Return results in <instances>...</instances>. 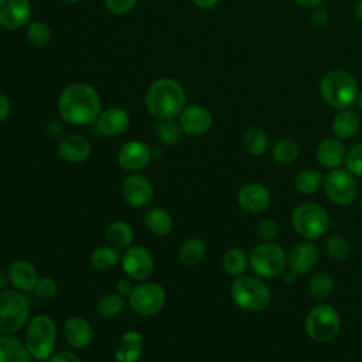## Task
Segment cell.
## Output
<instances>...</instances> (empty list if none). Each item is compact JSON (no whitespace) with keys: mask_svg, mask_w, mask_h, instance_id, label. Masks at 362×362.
Here are the masks:
<instances>
[{"mask_svg":"<svg viewBox=\"0 0 362 362\" xmlns=\"http://www.w3.org/2000/svg\"><path fill=\"white\" fill-rule=\"evenodd\" d=\"M59 116L72 124L85 126L96 122L100 115V98L93 86L85 82L68 85L58 98Z\"/></svg>","mask_w":362,"mask_h":362,"instance_id":"6da1fadb","label":"cell"},{"mask_svg":"<svg viewBox=\"0 0 362 362\" xmlns=\"http://www.w3.org/2000/svg\"><path fill=\"white\" fill-rule=\"evenodd\" d=\"M185 105V92L173 78L154 81L146 95V107L157 120H170L180 116Z\"/></svg>","mask_w":362,"mask_h":362,"instance_id":"7a4b0ae2","label":"cell"},{"mask_svg":"<svg viewBox=\"0 0 362 362\" xmlns=\"http://www.w3.org/2000/svg\"><path fill=\"white\" fill-rule=\"evenodd\" d=\"M230 296L239 308L250 313L267 308L272 301V291L262 277L247 274L235 277L230 286Z\"/></svg>","mask_w":362,"mask_h":362,"instance_id":"3957f363","label":"cell"},{"mask_svg":"<svg viewBox=\"0 0 362 362\" xmlns=\"http://www.w3.org/2000/svg\"><path fill=\"white\" fill-rule=\"evenodd\" d=\"M55 321L45 314L35 315L30 320L25 329L24 344L35 361H48L57 345Z\"/></svg>","mask_w":362,"mask_h":362,"instance_id":"277c9868","label":"cell"},{"mask_svg":"<svg viewBox=\"0 0 362 362\" xmlns=\"http://www.w3.org/2000/svg\"><path fill=\"white\" fill-rule=\"evenodd\" d=\"M358 82L346 71H331L320 82V95L325 103L337 109L351 106L358 98Z\"/></svg>","mask_w":362,"mask_h":362,"instance_id":"5b68a950","label":"cell"},{"mask_svg":"<svg viewBox=\"0 0 362 362\" xmlns=\"http://www.w3.org/2000/svg\"><path fill=\"white\" fill-rule=\"evenodd\" d=\"M31 303L20 290H0V334L13 335L28 321Z\"/></svg>","mask_w":362,"mask_h":362,"instance_id":"8992f818","label":"cell"},{"mask_svg":"<svg viewBox=\"0 0 362 362\" xmlns=\"http://www.w3.org/2000/svg\"><path fill=\"white\" fill-rule=\"evenodd\" d=\"M291 225L305 240H315L327 232L329 219L320 204L303 202L294 208L291 214Z\"/></svg>","mask_w":362,"mask_h":362,"instance_id":"52a82bcc","label":"cell"},{"mask_svg":"<svg viewBox=\"0 0 362 362\" xmlns=\"http://www.w3.org/2000/svg\"><path fill=\"white\" fill-rule=\"evenodd\" d=\"M286 262L287 259L283 247L274 242H263L249 255L250 269L262 279H273L281 274L286 267Z\"/></svg>","mask_w":362,"mask_h":362,"instance_id":"ba28073f","label":"cell"},{"mask_svg":"<svg viewBox=\"0 0 362 362\" xmlns=\"http://www.w3.org/2000/svg\"><path fill=\"white\" fill-rule=\"evenodd\" d=\"M341 329L338 311L328 304L313 307L305 317V332L315 342L331 341Z\"/></svg>","mask_w":362,"mask_h":362,"instance_id":"9c48e42d","label":"cell"},{"mask_svg":"<svg viewBox=\"0 0 362 362\" xmlns=\"http://www.w3.org/2000/svg\"><path fill=\"white\" fill-rule=\"evenodd\" d=\"M127 301L136 314L141 317H151L164 308L167 294L161 284L144 280L133 286V290L127 296Z\"/></svg>","mask_w":362,"mask_h":362,"instance_id":"30bf717a","label":"cell"},{"mask_svg":"<svg viewBox=\"0 0 362 362\" xmlns=\"http://www.w3.org/2000/svg\"><path fill=\"white\" fill-rule=\"evenodd\" d=\"M322 188L328 199L341 206L349 205L358 195V182L355 177L341 168H334L325 175Z\"/></svg>","mask_w":362,"mask_h":362,"instance_id":"8fae6325","label":"cell"},{"mask_svg":"<svg viewBox=\"0 0 362 362\" xmlns=\"http://www.w3.org/2000/svg\"><path fill=\"white\" fill-rule=\"evenodd\" d=\"M120 264L127 277L137 281L147 280L154 272L153 255L147 247L140 245H132L127 249H124V253L120 259Z\"/></svg>","mask_w":362,"mask_h":362,"instance_id":"7c38bea8","label":"cell"},{"mask_svg":"<svg viewBox=\"0 0 362 362\" xmlns=\"http://www.w3.org/2000/svg\"><path fill=\"white\" fill-rule=\"evenodd\" d=\"M122 197L133 208H143L154 198V185L148 177L140 173H132L122 184Z\"/></svg>","mask_w":362,"mask_h":362,"instance_id":"4fadbf2b","label":"cell"},{"mask_svg":"<svg viewBox=\"0 0 362 362\" xmlns=\"http://www.w3.org/2000/svg\"><path fill=\"white\" fill-rule=\"evenodd\" d=\"M153 158V150L140 140H130L124 143L116 156L117 164L129 171V173H137L147 167L150 160Z\"/></svg>","mask_w":362,"mask_h":362,"instance_id":"5bb4252c","label":"cell"},{"mask_svg":"<svg viewBox=\"0 0 362 362\" xmlns=\"http://www.w3.org/2000/svg\"><path fill=\"white\" fill-rule=\"evenodd\" d=\"M236 199L243 211L249 214H262L269 208L272 197L263 184L247 182L239 188Z\"/></svg>","mask_w":362,"mask_h":362,"instance_id":"9a60e30c","label":"cell"},{"mask_svg":"<svg viewBox=\"0 0 362 362\" xmlns=\"http://www.w3.org/2000/svg\"><path fill=\"white\" fill-rule=\"evenodd\" d=\"M178 123L184 133L189 136H202L212 126V115L201 105H189L180 113Z\"/></svg>","mask_w":362,"mask_h":362,"instance_id":"2e32d148","label":"cell"},{"mask_svg":"<svg viewBox=\"0 0 362 362\" xmlns=\"http://www.w3.org/2000/svg\"><path fill=\"white\" fill-rule=\"evenodd\" d=\"M31 16L30 0H0V25L17 30L25 25Z\"/></svg>","mask_w":362,"mask_h":362,"instance_id":"e0dca14e","label":"cell"},{"mask_svg":"<svg viewBox=\"0 0 362 362\" xmlns=\"http://www.w3.org/2000/svg\"><path fill=\"white\" fill-rule=\"evenodd\" d=\"M64 337L74 349H85L93 341V328L86 318L72 315L64 324Z\"/></svg>","mask_w":362,"mask_h":362,"instance_id":"ac0fdd59","label":"cell"},{"mask_svg":"<svg viewBox=\"0 0 362 362\" xmlns=\"http://www.w3.org/2000/svg\"><path fill=\"white\" fill-rule=\"evenodd\" d=\"M58 156L71 164H79L89 158L92 147L88 139L81 134H66L58 141Z\"/></svg>","mask_w":362,"mask_h":362,"instance_id":"d6986e66","label":"cell"},{"mask_svg":"<svg viewBox=\"0 0 362 362\" xmlns=\"http://www.w3.org/2000/svg\"><path fill=\"white\" fill-rule=\"evenodd\" d=\"M96 129L100 134L107 137H116L123 134L130 126V116L122 107H109L96 119Z\"/></svg>","mask_w":362,"mask_h":362,"instance_id":"ffe728a7","label":"cell"},{"mask_svg":"<svg viewBox=\"0 0 362 362\" xmlns=\"http://www.w3.org/2000/svg\"><path fill=\"white\" fill-rule=\"evenodd\" d=\"M318 259V249L311 240L298 242L288 253L287 263L290 272L296 276L308 273Z\"/></svg>","mask_w":362,"mask_h":362,"instance_id":"44dd1931","label":"cell"},{"mask_svg":"<svg viewBox=\"0 0 362 362\" xmlns=\"http://www.w3.org/2000/svg\"><path fill=\"white\" fill-rule=\"evenodd\" d=\"M7 272L10 283L16 287V290H20L23 293L34 291V287L40 276L35 266L31 262L25 259H17L10 264Z\"/></svg>","mask_w":362,"mask_h":362,"instance_id":"7402d4cb","label":"cell"},{"mask_svg":"<svg viewBox=\"0 0 362 362\" xmlns=\"http://www.w3.org/2000/svg\"><path fill=\"white\" fill-rule=\"evenodd\" d=\"M143 352V337L136 329L122 334L117 348L115 349L116 362H137Z\"/></svg>","mask_w":362,"mask_h":362,"instance_id":"603a6c76","label":"cell"},{"mask_svg":"<svg viewBox=\"0 0 362 362\" xmlns=\"http://www.w3.org/2000/svg\"><path fill=\"white\" fill-rule=\"evenodd\" d=\"M345 158V148L339 139L327 137L317 146V160L325 168H338Z\"/></svg>","mask_w":362,"mask_h":362,"instance_id":"cb8c5ba5","label":"cell"},{"mask_svg":"<svg viewBox=\"0 0 362 362\" xmlns=\"http://www.w3.org/2000/svg\"><path fill=\"white\" fill-rule=\"evenodd\" d=\"M105 239L107 245L113 246L115 249H127L132 246L134 239V232L130 223H127L123 219H115L110 223H107L105 229Z\"/></svg>","mask_w":362,"mask_h":362,"instance_id":"d4e9b609","label":"cell"},{"mask_svg":"<svg viewBox=\"0 0 362 362\" xmlns=\"http://www.w3.org/2000/svg\"><path fill=\"white\" fill-rule=\"evenodd\" d=\"M31 355L23 341L0 334V362H31Z\"/></svg>","mask_w":362,"mask_h":362,"instance_id":"484cf974","label":"cell"},{"mask_svg":"<svg viewBox=\"0 0 362 362\" xmlns=\"http://www.w3.org/2000/svg\"><path fill=\"white\" fill-rule=\"evenodd\" d=\"M144 223L147 229L156 236H167L171 233L174 222L171 215L160 206H153L147 209L144 215Z\"/></svg>","mask_w":362,"mask_h":362,"instance_id":"4316f807","label":"cell"},{"mask_svg":"<svg viewBox=\"0 0 362 362\" xmlns=\"http://www.w3.org/2000/svg\"><path fill=\"white\" fill-rule=\"evenodd\" d=\"M206 253L205 242L201 238H188L178 249V259L187 267L199 264Z\"/></svg>","mask_w":362,"mask_h":362,"instance_id":"83f0119b","label":"cell"},{"mask_svg":"<svg viewBox=\"0 0 362 362\" xmlns=\"http://www.w3.org/2000/svg\"><path fill=\"white\" fill-rule=\"evenodd\" d=\"M243 147L245 150L255 157H260L263 156L267 148H269V137L266 134V132L260 127H249L245 133H243Z\"/></svg>","mask_w":362,"mask_h":362,"instance_id":"f1b7e54d","label":"cell"},{"mask_svg":"<svg viewBox=\"0 0 362 362\" xmlns=\"http://www.w3.org/2000/svg\"><path fill=\"white\" fill-rule=\"evenodd\" d=\"M120 259H122V256H120L119 250L110 245L99 246L90 253L92 266L96 270H102V272L115 269L120 263Z\"/></svg>","mask_w":362,"mask_h":362,"instance_id":"f546056e","label":"cell"},{"mask_svg":"<svg viewBox=\"0 0 362 362\" xmlns=\"http://www.w3.org/2000/svg\"><path fill=\"white\" fill-rule=\"evenodd\" d=\"M359 129V117L352 110H344L334 117L332 132L338 139H349Z\"/></svg>","mask_w":362,"mask_h":362,"instance_id":"4dcf8cb0","label":"cell"},{"mask_svg":"<svg viewBox=\"0 0 362 362\" xmlns=\"http://www.w3.org/2000/svg\"><path fill=\"white\" fill-rule=\"evenodd\" d=\"M222 266L223 270L233 277H238L245 273V270L249 266V256L245 250L239 247H230L225 252L222 257Z\"/></svg>","mask_w":362,"mask_h":362,"instance_id":"1f68e13d","label":"cell"},{"mask_svg":"<svg viewBox=\"0 0 362 362\" xmlns=\"http://www.w3.org/2000/svg\"><path fill=\"white\" fill-rule=\"evenodd\" d=\"M272 156L279 164H291L300 156V144L291 137H283L274 143Z\"/></svg>","mask_w":362,"mask_h":362,"instance_id":"d6a6232c","label":"cell"},{"mask_svg":"<svg viewBox=\"0 0 362 362\" xmlns=\"http://www.w3.org/2000/svg\"><path fill=\"white\" fill-rule=\"evenodd\" d=\"M126 300L119 293H106L99 297L96 303V311L103 318H115L123 313Z\"/></svg>","mask_w":362,"mask_h":362,"instance_id":"836d02e7","label":"cell"},{"mask_svg":"<svg viewBox=\"0 0 362 362\" xmlns=\"http://www.w3.org/2000/svg\"><path fill=\"white\" fill-rule=\"evenodd\" d=\"M321 185H322V177L317 170H313V168L301 170L294 180L296 189L304 195L317 192Z\"/></svg>","mask_w":362,"mask_h":362,"instance_id":"e575fe53","label":"cell"},{"mask_svg":"<svg viewBox=\"0 0 362 362\" xmlns=\"http://www.w3.org/2000/svg\"><path fill=\"white\" fill-rule=\"evenodd\" d=\"M351 250H352L351 242L342 235L331 233L325 239V252L334 260L342 262V260L348 259L351 255Z\"/></svg>","mask_w":362,"mask_h":362,"instance_id":"d590c367","label":"cell"},{"mask_svg":"<svg viewBox=\"0 0 362 362\" xmlns=\"http://www.w3.org/2000/svg\"><path fill=\"white\" fill-rule=\"evenodd\" d=\"M308 290H310V294L315 300L324 301V300H327L332 294V291H334V281H332L331 276L327 274V273H322V272L321 273H315L310 279Z\"/></svg>","mask_w":362,"mask_h":362,"instance_id":"8d00e7d4","label":"cell"},{"mask_svg":"<svg viewBox=\"0 0 362 362\" xmlns=\"http://www.w3.org/2000/svg\"><path fill=\"white\" fill-rule=\"evenodd\" d=\"M154 132L157 139L167 146H173L175 143H178L180 137H181V126L178 122H175L174 119L170 120H158L157 124L154 126Z\"/></svg>","mask_w":362,"mask_h":362,"instance_id":"74e56055","label":"cell"},{"mask_svg":"<svg viewBox=\"0 0 362 362\" xmlns=\"http://www.w3.org/2000/svg\"><path fill=\"white\" fill-rule=\"evenodd\" d=\"M52 33L47 23L34 20L27 27V40L34 47H45L51 41Z\"/></svg>","mask_w":362,"mask_h":362,"instance_id":"f35d334b","label":"cell"},{"mask_svg":"<svg viewBox=\"0 0 362 362\" xmlns=\"http://www.w3.org/2000/svg\"><path fill=\"white\" fill-rule=\"evenodd\" d=\"M345 163L352 175L362 177V143L351 147L345 156Z\"/></svg>","mask_w":362,"mask_h":362,"instance_id":"ab89813d","label":"cell"},{"mask_svg":"<svg viewBox=\"0 0 362 362\" xmlns=\"http://www.w3.org/2000/svg\"><path fill=\"white\" fill-rule=\"evenodd\" d=\"M57 291H58V284H57V281H55L52 277H49V276H42V277H40L38 281H37V284H35V287H34V293H35L38 297L45 298V300L52 298V297L57 294Z\"/></svg>","mask_w":362,"mask_h":362,"instance_id":"60d3db41","label":"cell"},{"mask_svg":"<svg viewBox=\"0 0 362 362\" xmlns=\"http://www.w3.org/2000/svg\"><path fill=\"white\" fill-rule=\"evenodd\" d=\"M277 233H279V226H277L276 221H273L270 218L262 219L256 226V235L263 242H273V239L277 236Z\"/></svg>","mask_w":362,"mask_h":362,"instance_id":"b9f144b4","label":"cell"},{"mask_svg":"<svg viewBox=\"0 0 362 362\" xmlns=\"http://www.w3.org/2000/svg\"><path fill=\"white\" fill-rule=\"evenodd\" d=\"M137 0H105L106 8L115 16L127 14L134 6Z\"/></svg>","mask_w":362,"mask_h":362,"instance_id":"7bdbcfd3","label":"cell"},{"mask_svg":"<svg viewBox=\"0 0 362 362\" xmlns=\"http://www.w3.org/2000/svg\"><path fill=\"white\" fill-rule=\"evenodd\" d=\"M48 362H82V359L71 351H59L48 358Z\"/></svg>","mask_w":362,"mask_h":362,"instance_id":"ee69618b","label":"cell"},{"mask_svg":"<svg viewBox=\"0 0 362 362\" xmlns=\"http://www.w3.org/2000/svg\"><path fill=\"white\" fill-rule=\"evenodd\" d=\"M311 21H313L315 25H318V27L325 25L327 21H328V13H327V10L322 8V7H318V6L314 7V10L311 11Z\"/></svg>","mask_w":362,"mask_h":362,"instance_id":"f6af8a7d","label":"cell"},{"mask_svg":"<svg viewBox=\"0 0 362 362\" xmlns=\"http://www.w3.org/2000/svg\"><path fill=\"white\" fill-rule=\"evenodd\" d=\"M10 110H11V106H10L8 98L0 92V122L6 120L8 117Z\"/></svg>","mask_w":362,"mask_h":362,"instance_id":"bcb514c9","label":"cell"},{"mask_svg":"<svg viewBox=\"0 0 362 362\" xmlns=\"http://www.w3.org/2000/svg\"><path fill=\"white\" fill-rule=\"evenodd\" d=\"M116 290H117V293L122 294L123 297H127V296L130 294V291L133 290V286H132L130 280L123 279V280H119V281L116 283Z\"/></svg>","mask_w":362,"mask_h":362,"instance_id":"7dc6e473","label":"cell"},{"mask_svg":"<svg viewBox=\"0 0 362 362\" xmlns=\"http://www.w3.org/2000/svg\"><path fill=\"white\" fill-rule=\"evenodd\" d=\"M47 130H48V134L51 137H59L62 134V132H64V127L58 122H49Z\"/></svg>","mask_w":362,"mask_h":362,"instance_id":"c3c4849f","label":"cell"},{"mask_svg":"<svg viewBox=\"0 0 362 362\" xmlns=\"http://www.w3.org/2000/svg\"><path fill=\"white\" fill-rule=\"evenodd\" d=\"M219 0H192V3L199 8H211L218 4Z\"/></svg>","mask_w":362,"mask_h":362,"instance_id":"681fc988","label":"cell"},{"mask_svg":"<svg viewBox=\"0 0 362 362\" xmlns=\"http://www.w3.org/2000/svg\"><path fill=\"white\" fill-rule=\"evenodd\" d=\"M8 284H11L10 277H8V272H4L3 269H0V290H6Z\"/></svg>","mask_w":362,"mask_h":362,"instance_id":"f907efd6","label":"cell"},{"mask_svg":"<svg viewBox=\"0 0 362 362\" xmlns=\"http://www.w3.org/2000/svg\"><path fill=\"white\" fill-rule=\"evenodd\" d=\"M294 1L300 6H303V7H313L314 8V7L320 6L322 0H294Z\"/></svg>","mask_w":362,"mask_h":362,"instance_id":"816d5d0a","label":"cell"},{"mask_svg":"<svg viewBox=\"0 0 362 362\" xmlns=\"http://www.w3.org/2000/svg\"><path fill=\"white\" fill-rule=\"evenodd\" d=\"M354 13L356 16V18L362 23V0H358L355 3V7H354Z\"/></svg>","mask_w":362,"mask_h":362,"instance_id":"f5cc1de1","label":"cell"},{"mask_svg":"<svg viewBox=\"0 0 362 362\" xmlns=\"http://www.w3.org/2000/svg\"><path fill=\"white\" fill-rule=\"evenodd\" d=\"M358 105L362 109V90H361V93H358Z\"/></svg>","mask_w":362,"mask_h":362,"instance_id":"db71d44e","label":"cell"},{"mask_svg":"<svg viewBox=\"0 0 362 362\" xmlns=\"http://www.w3.org/2000/svg\"><path fill=\"white\" fill-rule=\"evenodd\" d=\"M62 1H65V3H71V4H74V3H78V1H81V0H62Z\"/></svg>","mask_w":362,"mask_h":362,"instance_id":"11a10c76","label":"cell"},{"mask_svg":"<svg viewBox=\"0 0 362 362\" xmlns=\"http://www.w3.org/2000/svg\"><path fill=\"white\" fill-rule=\"evenodd\" d=\"M361 211H362V201H361Z\"/></svg>","mask_w":362,"mask_h":362,"instance_id":"9f6ffc18","label":"cell"}]
</instances>
